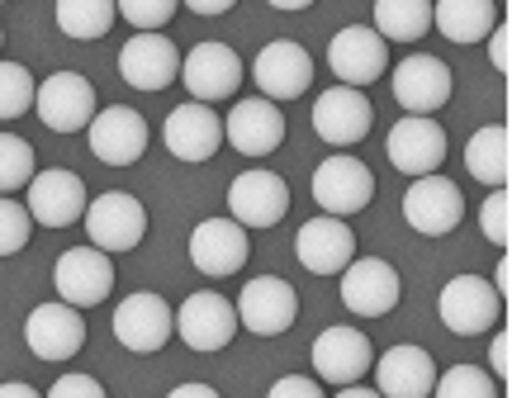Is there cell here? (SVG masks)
Wrapping results in <instances>:
<instances>
[{
    "mask_svg": "<svg viewBox=\"0 0 512 398\" xmlns=\"http://www.w3.org/2000/svg\"><path fill=\"white\" fill-rule=\"evenodd\" d=\"M86 237L100 252H133L147 237V209L138 195H124V190H105L86 204Z\"/></svg>",
    "mask_w": 512,
    "mask_h": 398,
    "instance_id": "obj_1",
    "label": "cell"
},
{
    "mask_svg": "<svg viewBox=\"0 0 512 398\" xmlns=\"http://www.w3.org/2000/svg\"><path fill=\"white\" fill-rule=\"evenodd\" d=\"M446 152H451L446 128H441L432 114H408V119H399V124L389 128V138H384V157H389V166L403 171L408 181H413V176H432V171H441Z\"/></svg>",
    "mask_w": 512,
    "mask_h": 398,
    "instance_id": "obj_2",
    "label": "cell"
},
{
    "mask_svg": "<svg viewBox=\"0 0 512 398\" xmlns=\"http://www.w3.org/2000/svg\"><path fill=\"white\" fill-rule=\"evenodd\" d=\"M403 218H408V228L422 237H446L456 233V223L465 218V195H460V185L451 176H413V185L403 190Z\"/></svg>",
    "mask_w": 512,
    "mask_h": 398,
    "instance_id": "obj_3",
    "label": "cell"
},
{
    "mask_svg": "<svg viewBox=\"0 0 512 398\" xmlns=\"http://www.w3.org/2000/svg\"><path fill=\"white\" fill-rule=\"evenodd\" d=\"M53 285H57V299L72 308H95L105 304L114 290V261L110 252H100V247H67V252L57 256L53 266Z\"/></svg>",
    "mask_w": 512,
    "mask_h": 398,
    "instance_id": "obj_4",
    "label": "cell"
},
{
    "mask_svg": "<svg viewBox=\"0 0 512 398\" xmlns=\"http://www.w3.org/2000/svg\"><path fill=\"white\" fill-rule=\"evenodd\" d=\"M34 109L38 124H48L53 133H86L100 100H95V86L81 72H53L48 81H38Z\"/></svg>",
    "mask_w": 512,
    "mask_h": 398,
    "instance_id": "obj_5",
    "label": "cell"
},
{
    "mask_svg": "<svg viewBox=\"0 0 512 398\" xmlns=\"http://www.w3.org/2000/svg\"><path fill=\"white\" fill-rule=\"evenodd\" d=\"M337 275H342V304H347L351 313H361V318H384V313L399 308L403 280L384 256H351Z\"/></svg>",
    "mask_w": 512,
    "mask_h": 398,
    "instance_id": "obj_6",
    "label": "cell"
},
{
    "mask_svg": "<svg viewBox=\"0 0 512 398\" xmlns=\"http://www.w3.org/2000/svg\"><path fill=\"white\" fill-rule=\"evenodd\" d=\"M328 67L337 76V86H356L366 91L370 81H380L389 67V43H384L370 24H347L337 29L328 43Z\"/></svg>",
    "mask_w": 512,
    "mask_h": 398,
    "instance_id": "obj_7",
    "label": "cell"
},
{
    "mask_svg": "<svg viewBox=\"0 0 512 398\" xmlns=\"http://www.w3.org/2000/svg\"><path fill=\"white\" fill-rule=\"evenodd\" d=\"M252 81L261 86L266 100L275 105H285V100H299V95H309L313 86V57L304 43H294V38H275L266 43L252 62Z\"/></svg>",
    "mask_w": 512,
    "mask_h": 398,
    "instance_id": "obj_8",
    "label": "cell"
},
{
    "mask_svg": "<svg viewBox=\"0 0 512 398\" xmlns=\"http://www.w3.org/2000/svg\"><path fill=\"white\" fill-rule=\"evenodd\" d=\"M238 323L256 337H280V332H290L294 318H299V294H294L290 280H280V275H256L247 280L238 294Z\"/></svg>",
    "mask_w": 512,
    "mask_h": 398,
    "instance_id": "obj_9",
    "label": "cell"
},
{
    "mask_svg": "<svg viewBox=\"0 0 512 398\" xmlns=\"http://www.w3.org/2000/svg\"><path fill=\"white\" fill-rule=\"evenodd\" d=\"M181 81L190 91V100H200V105L233 100L242 86V57L228 43H195L181 57Z\"/></svg>",
    "mask_w": 512,
    "mask_h": 398,
    "instance_id": "obj_10",
    "label": "cell"
},
{
    "mask_svg": "<svg viewBox=\"0 0 512 398\" xmlns=\"http://www.w3.org/2000/svg\"><path fill=\"white\" fill-rule=\"evenodd\" d=\"M437 313L446 332H456V337H479V332H489V327L503 318V299L494 294L489 280H479V275H456V280H446V290L437 299Z\"/></svg>",
    "mask_w": 512,
    "mask_h": 398,
    "instance_id": "obj_11",
    "label": "cell"
},
{
    "mask_svg": "<svg viewBox=\"0 0 512 398\" xmlns=\"http://www.w3.org/2000/svg\"><path fill=\"white\" fill-rule=\"evenodd\" d=\"M238 332V308L233 299H223L219 290H195L176 308V337H181L190 351H223Z\"/></svg>",
    "mask_w": 512,
    "mask_h": 398,
    "instance_id": "obj_12",
    "label": "cell"
},
{
    "mask_svg": "<svg viewBox=\"0 0 512 398\" xmlns=\"http://www.w3.org/2000/svg\"><path fill=\"white\" fill-rule=\"evenodd\" d=\"M171 332H176V313H171V304L162 294L152 290L124 294V304L114 308V337H119V346L138 351V356L162 351L171 342Z\"/></svg>",
    "mask_w": 512,
    "mask_h": 398,
    "instance_id": "obj_13",
    "label": "cell"
},
{
    "mask_svg": "<svg viewBox=\"0 0 512 398\" xmlns=\"http://www.w3.org/2000/svg\"><path fill=\"white\" fill-rule=\"evenodd\" d=\"M389 81H394V100L408 114H437L451 105V91H456V76L437 53H408Z\"/></svg>",
    "mask_w": 512,
    "mask_h": 398,
    "instance_id": "obj_14",
    "label": "cell"
},
{
    "mask_svg": "<svg viewBox=\"0 0 512 398\" xmlns=\"http://www.w3.org/2000/svg\"><path fill=\"white\" fill-rule=\"evenodd\" d=\"M313 199L332 218L361 214L370 199H375V171L361 157H328V162L313 171Z\"/></svg>",
    "mask_w": 512,
    "mask_h": 398,
    "instance_id": "obj_15",
    "label": "cell"
},
{
    "mask_svg": "<svg viewBox=\"0 0 512 398\" xmlns=\"http://www.w3.org/2000/svg\"><path fill=\"white\" fill-rule=\"evenodd\" d=\"M24 209L43 228H72L76 218L86 214V185L67 166L34 171V181L24 185Z\"/></svg>",
    "mask_w": 512,
    "mask_h": 398,
    "instance_id": "obj_16",
    "label": "cell"
},
{
    "mask_svg": "<svg viewBox=\"0 0 512 398\" xmlns=\"http://www.w3.org/2000/svg\"><path fill=\"white\" fill-rule=\"evenodd\" d=\"M370 124H375V105L356 86H328V91L313 100V133L328 147L361 143L370 133Z\"/></svg>",
    "mask_w": 512,
    "mask_h": 398,
    "instance_id": "obj_17",
    "label": "cell"
},
{
    "mask_svg": "<svg viewBox=\"0 0 512 398\" xmlns=\"http://www.w3.org/2000/svg\"><path fill=\"white\" fill-rule=\"evenodd\" d=\"M86 138H91V152L105 166H133L152 143V128L138 109L128 105H110L95 109V119L86 124Z\"/></svg>",
    "mask_w": 512,
    "mask_h": 398,
    "instance_id": "obj_18",
    "label": "cell"
},
{
    "mask_svg": "<svg viewBox=\"0 0 512 398\" xmlns=\"http://www.w3.org/2000/svg\"><path fill=\"white\" fill-rule=\"evenodd\" d=\"M228 209H233L228 218H238L242 228H275L280 218L290 214V185L280 181L275 171H266V166H252V171L233 176Z\"/></svg>",
    "mask_w": 512,
    "mask_h": 398,
    "instance_id": "obj_19",
    "label": "cell"
},
{
    "mask_svg": "<svg viewBox=\"0 0 512 398\" xmlns=\"http://www.w3.org/2000/svg\"><path fill=\"white\" fill-rule=\"evenodd\" d=\"M119 76L133 91H166L171 81H181V53L162 29H143V34H133L124 43Z\"/></svg>",
    "mask_w": 512,
    "mask_h": 398,
    "instance_id": "obj_20",
    "label": "cell"
},
{
    "mask_svg": "<svg viewBox=\"0 0 512 398\" xmlns=\"http://www.w3.org/2000/svg\"><path fill=\"white\" fill-rule=\"evenodd\" d=\"M24 346L34 351L38 361H72L76 351L86 346V318L81 308L62 304H38L29 318H24Z\"/></svg>",
    "mask_w": 512,
    "mask_h": 398,
    "instance_id": "obj_21",
    "label": "cell"
},
{
    "mask_svg": "<svg viewBox=\"0 0 512 398\" xmlns=\"http://www.w3.org/2000/svg\"><path fill=\"white\" fill-rule=\"evenodd\" d=\"M247 256H252V237H247L238 218H204V223H195V233H190L195 271L223 280V275H238L247 266Z\"/></svg>",
    "mask_w": 512,
    "mask_h": 398,
    "instance_id": "obj_22",
    "label": "cell"
},
{
    "mask_svg": "<svg viewBox=\"0 0 512 398\" xmlns=\"http://www.w3.org/2000/svg\"><path fill=\"white\" fill-rule=\"evenodd\" d=\"M162 143L171 147V157L181 162H214L223 147V119L200 100H185L166 114Z\"/></svg>",
    "mask_w": 512,
    "mask_h": 398,
    "instance_id": "obj_23",
    "label": "cell"
},
{
    "mask_svg": "<svg viewBox=\"0 0 512 398\" xmlns=\"http://www.w3.org/2000/svg\"><path fill=\"white\" fill-rule=\"evenodd\" d=\"M370 365H375V351H370L366 332H356L347 323L318 332V342H313V375L323 384H361V375Z\"/></svg>",
    "mask_w": 512,
    "mask_h": 398,
    "instance_id": "obj_24",
    "label": "cell"
},
{
    "mask_svg": "<svg viewBox=\"0 0 512 398\" xmlns=\"http://www.w3.org/2000/svg\"><path fill=\"white\" fill-rule=\"evenodd\" d=\"M223 143H233L242 157H271L275 147L285 143V114L275 100L252 95L238 100L233 114H223Z\"/></svg>",
    "mask_w": 512,
    "mask_h": 398,
    "instance_id": "obj_25",
    "label": "cell"
},
{
    "mask_svg": "<svg viewBox=\"0 0 512 398\" xmlns=\"http://www.w3.org/2000/svg\"><path fill=\"white\" fill-rule=\"evenodd\" d=\"M370 370H375L380 398H427L432 384H437V361L427 356V346H413V342L389 346Z\"/></svg>",
    "mask_w": 512,
    "mask_h": 398,
    "instance_id": "obj_26",
    "label": "cell"
},
{
    "mask_svg": "<svg viewBox=\"0 0 512 398\" xmlns=\"http://www.w3.org/2000/svg\"><path fill=\"white\" fill-rule=\"evenodd\" d=\"M294 256H299V266L313 275H337L351 256H356V233L332 214L309 218V223L294 233Z\"/></svg>",
    "mask_w": 512,
    "mask_h": 398,
    "instance_id": "obj_27",
    "label": "cell"
},
{
    "mask_svg": "<svg viewBox=\"0 0 512 398\" xmlns=\"http://www.w3.org/2000/svg\"><path fill=\"white\" fill-rule=\"evenodd\" d=\"M498 24V5L494 0H432V29L446 43H484V34Z\"/></svg>",
    "mask_w": 512,
    "mask_h": 398,
    "instance_id": "obj_28",
    "label": "cell"
},
{
    "mask_svg": "<svg viewBox=\"0 0 512 398\" xmlns=\"http://www.w3.org/2000/svg\"><path fill=\"white\" fill-rule=\"evenodd\" d=\"M465 166H470V176H475L479 185H489V190L508 185L512 181V133H508V124L479 128L475 138L465 143Z\"/></svg>",
    "mask_w": 512,
    "mask_h": 398,
    "instance_id": "obj_29",
    "label": "cell"
},
{
    "mask_svg": "<svg viewBox=\"0 0 512 398\" xmlns=\"http://www.w3.org/2000/svg\"><path fill=\"white\" fill-rule=\"evenodd\" d=\"M384 43H418L432 29V0H375V24Z\"/></svg>",
    "mask_w": 512,
    "mask_h": 398,
    "instance_id": "obj_30",
    "label": "cell"
},
{
    "mask_svg": "<svg viewBox=\"0 0 512 398\" xmlns=\"http://www.w3.org/2000/svg\"><path fill=\"white\" fill-rule=\"evenodd\" d=\"M53 15H57V29H62L67 38L91 43V38L110 34L114 19H119V10H114V0H57Z\"/></svg>",
    "mask_w": 512,
    "mask_h": 398,
    "instance_id": "obj_31",
    "label": "cell"
},
{
    "mask_svg": "<svg viewBox=\"0 0 512 398\" xmlns=\"http://www.w3.org/2000/svg\"><path fill=\"white\" fill-rule=\"evenodd\" d=\"M34 171H38L34 143L19 138V133H0V195L24 190V185L34 181Z\"/></svg>",
    "mask_w": 512,
    "mask_h": 398,
    "instance_id": "obj_32",
    "label": "cell"
},
{
    "mask_svg": "<svg viewBox=\"0 0 512 398\" xmlns=\"http://www.w3.org/2000/svg\"><path fill=\"white\" fill-rule=\"evenodd\" d=\"M34 91H38V81L29 76V67L0 57V119L29 114V109H34Z\"/></svg>",
    "mask_w": 512,
    "mask_h": 398,
    "instance_id": "obj_33",
    "label": "cell"
},
{
    "mask_svg": "<svg viewBox=\"0 0 512 398\" xmlns=\"http://www.w3.org/2000/svg\"><path fill=\"white\" fill-rule=\"evenodd\" d=\"M432 398H498V384L479 365H451L446 375H437Z\"/></svg>",
    "mask_w": 512,
    "mask_h": 398,
    "instance_id": "obj_34",
    "label": "cell"
},
{
    "mask_svg": "<svg viewBox=\"0 0 512 398\" xmlns=\"http://www.w3.org/2000/svg\"><path fill=\"white\" fill-rule=\"evenodd\" d=\"M29 237H34V218H29V209H24L19 199L0 195V256L24 252Z\"/></svg>",
    "mask_w": 512,
    "mask_h": 398,
    "instance_id": "obj_35",
    "label": "cell"
},
{
    "mask_svg": "<svg viewBox=\"0 0 512 398\" xmlns=\"http://www.w3.org/2000/svg\"><path fill=\"white\" fill-rule=\"evenodd\" d=\"M479 233L489 237L494 247H503V252H508V242H512V195H508V185L489 190L484 209H479Z\"/></svg>",
    "mask_w": 512,
    "mask_h": 398,
    "instance_id": "obj_36",
    "label": "cell"
},
{
    "mask_svg": "<svg viewBox=\"0 0 512 398\" xmlns=\"http://www.w3.org/2000/svg\"><path fill=\"white\" fill-rule=\"evenodd\" d=\"M114 10L143 34V29H166L171 15L181 10V0H114Z\"/></svg>",
    "mask_w": 512,
    "mask_h": 398,
    "instance_id": "obj_37",
    "label": "cell"
},
{
    "mask_svg": "<svg viewBox=\"0 0 512 398\" xmlns=\"http://www.w3.org/2000/svg\"><path fill=\"white\" fill-rule=\"evenodd\" d=\"M484 43H489V67H494L498 76H508L512 72V29H508V15H503L494 29L484 34Z\"/></svg>",
    "mask_w": 512,
    "mask_h": 398,
    "instance_id": "obj_38",
    "label": "cell"
},
{
    "mask_svg": "<svg viewBox=\"0 0 512 398\" xmlns=\"http://www.w3.org/2000/svg\"><path fill=\"white\" fill-rule=\"evenodd\" d=\"M48 398H110L105 384L91 380V375H62V380L48 389Z\"/></svg>",
    "mask_w": 512,
    "mask_h": 398,
    "instance_id": "obj_39",
    "label": "cell"
},
{
    "mask_svg": "<svg viewBox=\"0 0 512 398\" xmlns=\"http://www.w3.org/2000/svg\"><path fill=\"white\" fill-rule=\"evenodd\" d=\"M489 370H494V380L508 384V375H512V332H508V323L498 327L494 342H489Z\"/></svg>",
    "mask_w": 512,
    "mask_h": 398,
    "instance_id": "obj_40",
    "label": "cell"
},
{
    "mask_svg": "<svg viewBox=\"0 0 512 398\" xmlns=\"http://www.w3.org/2000/svg\"><path fill=\"white\" fill-rule=\"evenodd\" d=\"M266 398H323V384H313L309 375H285V380L271 384Z\"/></svg>",
    "mask_w": 512,
    "mask_h": 398,
    "instance_id": "obj_41",
    "label": "cell"
},
{
    "mask_svg": "<svg viewBox=\"0 0 512 398\" xmlns=\"http://www.w3.org/2000/svg\"><path fill=\"white\" fill-rule=\"evenodd\" d=\"M489 285H494V294L503 299V308H508V294H512V261H508V252H503V261L494 266V280H489Z\"/></svg>",
    "mask_w": 512,
    "mask_h": 398,
    "instance_id": "obj_42",
    "label": "cell"
},
{
    "mask_svg": "<svg viewBox=\"0 0 512 398\" xmlns=\"http://www.w3.org/2000/svg\"><path fill=\"white\" fill-rule=\"evenodd\" d=\"M181 5H190L195 15H209V19H214V15H228L238 0H181Z\"/></svg>",
    "mask_w": 512,
    "mask_h": 398,
    "instance_id": "obj_43",
    "label": "cell"
},
{
    "mask_svg": "<svg viewBox=\"0 0 512 398\" xmlns=\"http://www.w3.org/2000/svg\"><path fill=\"white\" fill-rule=\"evenodd\" d=\"M166 398H223L219 389H209V384H176Z\"/></svg>",
    "mask_w": 512,
    "mask_h": 398,
    "instance_id": "obj_44",
    "label": "cell"
},
{
    "mask_svg": "<svg viewBox=\"0 0 512 398\" xmlns=\"http://www.w3.org/2000/svg\"><path fill=\"white\" fill-rule=\"evenodd\" d=\"M0 398H43L34 389V384H24V380H10V384H0Z\"/></svg>",
    "mask_w": 512,
    "mask_h": 398,
    "instance_id": "obj_45",
    "label": "cell"
},
{
    "mask_svg": "<svg viewBox=\"0 0 512 398\" xmlns=\"http://www.w3.org/2000/svg\"><path fill=\"white\" fill-rule=\"evenodd\" d=\"M337 398H380V389H366V384H342Z\"/></svg>",
    "mask_w": 512,
    "mask_h": 398,
    "instance_id": "obj_46",
    "label": "cell"
},
{
    "mask_svg": "<svg viewBox=\"0 0 512 398\" xmlns=\"http://www.w3.org/2000/svg\"><path fill=\"white\" fill-rule=\"evenodd\" d=\"M266 5H271V10H290L294 15V10H309L313 0H266Z\"/></svg>",
    "mask_w": 512,
    "mask_h": 398,
    "instance_id": "obj_47",
    "label": "cell"
},
{
    "mask_svg": "<svg viewBox=\"0 0 512 398\" xmlns=\"http://www.w3.org/2000/svg\"><path fill=\"white\" fill-rule=\"evenodd\" d=\"M0 38H5V34H0Z\"/></svg>",
    "mask_w": 512,
    "mask_h": 398,
    "instance_id": "obj_48",
    "label": "cell"
}]
</instances>
